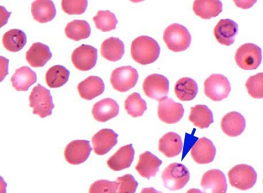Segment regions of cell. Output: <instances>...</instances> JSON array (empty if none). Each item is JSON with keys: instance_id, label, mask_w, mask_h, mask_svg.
Returning a JSON list of instances; mask_svg holds the SVG:
<instances>
[{"instance_id": "1", "label": "cell", "mask_w": 263, "mask_h": 193, "mask_svg": "<svg viewBox=\"0 0 263 193\" xmlns=\"http://www.w3.org/2000/svg\"><path fill=\"white\" fill-rule=\"evenodd\" d=\"M161 48L153 37L142 35L136 38L131 45V55L139 64L150 65L160 55Z\"/></svg>"}, {"instance_id": "2", "label": "cell", "mask_w": 263, "mask_h": 193, "mask_svg": "<svg viewBox=\"0 0 263 193\" xmlns=\"http://www.w3.org/2000/svg\"><path fill=\"white\" fill-rule=\"evenodd\" d=\"M163 40L171 51L181 52L188 49L191 44L192 36L185 27L173 24L164 30Z\"/></svg>"}, {"instance_id": "3", "label": "cell", "mask_w": 263, "mask_h": 193, "mask_svg": "<svg viewBox=\"0 0 263 193\" xmlns=\"http://www.w3.org/2000/svg\"><path fill=\"white\" fill-rule=\"evenodd\" d=\"M30 107L33 108L32 113L41 118L52 115L54 108L52 96L50 91L41 85H37L32 89L29 96Z\"/></svg>"}, {"instance_id": "4", "label": "cell", "mask_w": 263, "mask_h": 193, "mask_svg": "<svg viewBox=\"0 0 263 193\" xmlns=\"http://www.w3.org/2000/svg\"><path fill=\"white\" fill-rule=\"evenodd\" d=\"M161 179L164 187L171 190L183 189L190 180L189 169L184 165L173 163L164 169Z\"/></svg>"}, {"instance_id": "5", "label": "cell", "mask_w": 263, "mask_h": 193, "mask_svg": "<svg viewBox=\"0 0 263 193\" xmlns=\"http://www.w3.org/2000/svg\"><path fill=\"white\" fill-rule=\"evenodd\" d=\"M228 175L230 185L241 190H249L254 187L257 179L255 170L247 164L237 165L232 167Z\"/></svg>"}, {"instance_id": "6", "label": "cell", "mask_w": 263, "mask_h": 193, "mask_svg": "<svg viewBox=\"0 0 263 193\" xmlns=\"http://www.w3.org/2000/svg\"><path fill=\"white\" fill-rule=\"evenodd\" d=\"M262 50L253 43H246L239 47L235 55L237 66L241 69H257L262 62Z\"/></svg>"}, {"instance_id": "7", "label": "cell", "mask_w": 263, "mask_h": 193, "mask_svg": "<svg viewBox=\"0 0 263 193\" xmlns=\"http://www.w3.org/2000/svg\"><path fill=\"white\" fill-rule=\"evenodd\" d=\"M231 85L227 77L221 74H212L204 83V91L211 100L219 102L228 98Z\"/></svg>"}, {"instance_id": "8", "label": "cell", "mask_w": 263, "mask_h": 193, "mask_svg": "<svg viewBox=\"0 0 263 193\" xmlns=\"http://www.w3.org/2000/svg\"><path fill=\"white\" fill-rule=\"evenodd\" d=\"M139 74L136 68L126 66L116 68L110 77V83L115 90L126 92L133 88L138 83Z\"/></svg>"}, {"instance_id": "9", "label": "cell", "mask_w": 263, "mask_h": 193, "mask_svg": "<svg viewBox=\"0 0 263 193\" xmlns=\"http://www.w3.org/2000/svg\"><path fill=\"white\" fill-rule=\"evenodd\" d=\"M169 85V81L165 76L154 73L145 78L143 90L149 98L159 101L167 96Z\"/></svg>"}, {"instance_id": "10", "label": "cell", "mask_w": 263, "mask_h": 193, "mask_svg": "<svg viewBox=\"0 0 263 193\" xmlns=\"http://www.w3.org/2000/svg\"><path fill=\"white\" fill-rule=\"evenodd\" d=\"M71 60L78 70L83 72L90 70L97 63L98 50L91 45H81L72 52Z\"/></svg>"}, {"instance_id": "11", "label": "cell", "mask_w": 263, "mask_h": 193, "mask_svg": "<svg viewBox=\"0 0 263 193\" xmlns=\"http://www.w3.org/2000/svg\"><path fill=\"white\" fill-rule=\"evenodd\" d=\"M92 150L89 141L76 140L70 142L66 147L65 159L70 164L79 165L87 161Z\"/></svg>"}, {"instance_id": "12", "label": "cell", "mask_w": 263, "mask_h": 193, "mask_svg": "<svg viewBox=\"0 0 263 193\" xmlns=\"http://www.w3.org/2000/svg\"><path fill=\"white\" fill-rule=\"evenodd\" d=\"M184 110L183 105L176 103L171 98H166L159 101L158 114L163 123L174 124L183 118Z\"/></svg>"}, {"instance_id": "13", "label": "cell", "mask_w": 263, "mask_h": 193, "mask_svg": "<svg viewBox=\"0 0 263 193\" xmlns=\"http://www.w3.org/2000/svg\"><path fill=\"white\" fill-rule=\"evenodd\" d=\"M191 155L197 164H210L216 157V148L211 140L203 137L197 140L192 147Z\"/></svg>"}, {"instance_id": "14", "label": "cell", "mask_w": 263, "mask_h": 193, "mask_svg": "<svg viewBox=\"0 0 263 193\" xmlns=\"http://www.w3.org/2000/svg\"><path fill=\"white\" fill-rule=\"evenodd\" d=\"M118 134L112 129H102L92 138L93 149L98 156H104L118 143Z\"/></svg>"}, {"instance_id": "15", "label": "cell", "mask_w": 263, "mask_h": 193, "mask_svg": "<svg viewBox=\"0 0 263 193\" xmlns=\"http://www.w3.org/2000/svg\"><path fill=\"white\" fill-rule=\"evenodd\" d=\"M201 187L204 192L211 190L213 193H225L227 191V182L224 174L218 169L206 171L202 177Z\"/></svg>"}, {"instance_id": "16", "label": "cell", "mask_w": 263, "mask_h": 193, "mask_svg": "<svg viewBox=\"0 0 263 193\" xmlns=\"http://www.w3.org/2000/svg\"><path fill=\"white\" fill-rule=\"evenodd\" d=\"M238 25L233 20L222 19L214 28V36L220 44L232 45L234 43L235 38L238 32Z\"/></svg>"}, {"instance_id": "17", "label": "cell", "mask_w": 263, "mask_h": 193, "mask_svg": "<svg viewBox=\"0 0 263 193\" xmlns=\"http://www.w3.org/2000/svg\"><path fill=\"white\" fill-rule=\"evenodd\" d=\"M135 150L133 144L121 147L107 161L108 166L115 171L128 168L135 159Z\"/></svg>"}, {"instance_id": "18", "label": "cell", "mask_w": 263, "mask_h": 193, "mask_svg": "<svg viewBox=\"0 0 263 193\" xmlns=\"http://www.w3.org/2000/svg\"><path fill=\"white\" fill-rule=\"evenodd\" d=\"M120 112V106L110 98L103 99L93 105L92 114L96 121L105 123L116 118Z\"/></svg>"}, {"instance_id": "19", "label": "cell", "mask_w": 263, "mask_h": 193, "mask_svg": "<svg viewBox=\"0 0 263 193\" xmlns=\"http://www.w3.org/2000/svg\"><path fill=\"white\" fill-rule=\"evenodd\" d=\"M105 86L102 79L98 76H90L78 85V91L83 100L90 101L102 95Z\"/></svg>"}, {"instance_id": "20", "label": "cell", "mask_w": 263, "mask_h": 193, "mask_svg": "<svg viewBox=\"0 0 263 193\" xmlns=\"http://www.w3.org/2000/svg\"><path fill=\"white\" fill-rule=\"evenodd\" d=\"M222 131L227 136L235 137L243 133L246 128V121L241 113L232 111L222 118L221 122Z\"/></svg>"}, {"instance_id": "21", "label": "cell", "mask_w": 263, "mask_h": 193, "mask_svg": "<svg viewBox=\"0 0 263 193\" xmlns=\"http://www.w3.org/2000/svg\"><path fill=\"white\" fill-rule=\"evenodd\" d=\"M183 148L181 137L174 132H168L159 139V150L168 158L179 156Z\"/></svg>"}, {"instance_id": "22", "label": "cell", "mask_w": 263, "mask_h": 193, "mask_svg": "<svg viewBox=\"0 0 263 193\" xmlns=\"http://www.w3.org/2000/svg\"><path fill=\"white\" fill-rule=\"evenodd\" d=\"M50 48L42 43H35L26 53V60L31 67L42 68L51 59Z\"/></svg>"}, {"instance_id": "23", "label": "cell", "mask_w": 263, "mask_h": 193, "mask_svg": "<svg viewBox=\"0 0 263 193\" xmlns=\"http://www.w3.org/2000/svg\"><path fill=\"white\" fill-rule=\"evenodd\" d=\"M161 164L160 159L151 152L145 151L140 155L136 169L141 177L150 179L151 177L156 176Z\"/></svg>"}, {"instance_id": "24", "label": "cell", "mask_w": 263, "mask_h": 193, "mask_svg": "<svg viewBox=\"0 0 263 193\" xmlns=\"http://www.w3.org/2000/svg\"><path fill=\"white\" fill-rule=\"evenodd\" d=\"M33 18L40 24L52 21L57 15L55 5L51 0H37L31 6Z\"/></svg>"}, {"instance_id": "25", "label": "cell", "mask_w": 263, "mask_h": 193, "mask_svg": "<svg viewBox=\"0 0 263 193\" xmlns=\"http://www.w3.org/2000/svg\"><path fill=\"white\" fill-rule=\"evenodd\" d=\"M193 11L196 16L203 20L217 17L222 11V4L219 0H196L194 2Z\"/></svg>"}, {"instance_id": "26", "label": "cell", "mask_w": 263, "mask_h": 193, "mask_svg": "<svg viewBox=\"0 0 263 193\" xmlns=\"http://www.w3.org/2000/svg\"><path fill=\"white\" fill-rule=\"evenodd\" d=\"M125 54V45L118 37H111L103 42L101 47V54L109 62H116L120 60Z\"/></svg>"}, {"instance_id": "27", "label": "cell", "mask_w": 263, "mask_h": 193, "mask_svg": "<svg viewBox=\"0 0 263 193\" xmlns=\"http://www.w3.org/2000/svg\"><path fill=\"white\" fill-rule=\"evenodd\" d=\"M11 81L17 91H28L30 86L36 83L37 75L29 67H22L16 70Z\"/></svg>"}, {"instance_id": "28", "label": "cell", "mask_w": 263, "mask_h": 193, "mask_svg": "<svg viewBox=\"0 0 263 193\" xmlns=\"http://www.w3.org/2000/svg\"><path fill=\"white\" fill-rule=\"evenodd\" d=\"M189 121L199 129L208 128L214 123L213 113L206 105H196L191 108Z\"/></svg>"}, {"instance_id": "29", "label": "cell", "mask_w": 263, "mask_h": 193, "mask_svg": "<svg viewBox=\"0 0 263 193\" xmlns=\"http://www.w3.org/2000/svg\"><path fill=\"white\" fill-rule=\"evenodd\" d=\"M174 91L179 100L191 101L196 98L198 93V85L191 78H181L177 81L174 86Z\"/></svg>"}, {"instance_id": "30", "label": "cell", "mask_w": 263, "mask_h": 193, "mask_svg": "<svg viewBox=\"0 0 263 193\" xmlns=\"http://www.w3.org/2000/svg\"><path fill=\"white\" fill-rule=\"evenodd\" d=\"M27 35L20 29H12L5 33L2 43L9 52H17L24 48L27 43Z\"/></svg>"}, {"instance_id": "31", "label": "cell", "mask_w": 263, "mask_h": 193, "mask_svg": "<svg viewBox=\"0 0 263 193\" xmlns=\"http://www.w3.org/2000/svg\"><path fill=\"white\" fill-rule=\"evenodd\" d=\"M65 32L66 36L70 40L79 42L90 36L91 29L87 22L75 20L67 25Z\"/></svg>"}, {"instance_id": "32", "label": "cell", "mask_w": 263, "mask_h": 193, "mask_svg": "<svg viewBox=\"0 0 263 193\" xmlns=\"http://www.w3.org/2000/svg\"><path fill=\"white\" fill-rule=\"evenodd\" d=\"M69 77V70L63 66L55 65L47 70L45 74V81L50 88H58L67 83Z\"/></svg>"}, {"instance_id": "33", "label": "cell", "mask_w": 263, "mask_h": 193, "mask_svg": "<svg viewBox=\"0 0 263 193\" xmlns=\"http://www.w3.org/2000/svg\"><path fill=\"white\" fill-rule=\"evenodd\" d=\"M125 109L128 115L133 118H138L143 115L147 109L145 100H143L140 94L137 92L132 93L125 101Z\"/></svg>"}, {"instance_id": "34", "label": "cell", "mask_w": 263, "mask_h": 193, "mask_svg": "<svg viewBox=\"0 0 263 193\" xmlns=\"http://www.w3.org/2000/svg\"><path fill=\"white\" fill-rule=\"evenodd\" d=\"M93 20L96 28L103 32L115 30L118 23L115 14L110 11H98Z\"/></svg>"}, {"instance_id": "35", "label": "cell", "mask_w": 263, "mask_h": 193, "mask_svg": "<svg viewBox=\"0 0 263 193\" xmlns=\"http://www.w3.org/2000/svg\"><path fill=\"white\" fill-rule=\"evenodd\" d=\"M246 86L248 93L254 99L263 98V73L251 76L247 80Z\"/></svg>"}, {"instance_id": "36", "label": "cell", "mask_w": 263, "mask_h": 193, "mask_svg": "<svg viewBox=\"0 0 263 193\" xmlns=\"http://www.w3.org/2000/svg\"><path fill=\"white\" fill-rule=\"evenodd\" d=\"M87 7V0H63L62 2L63 11L69 15L83 14Z\"/></svg>"}, {"instance_id": "37", "label": "cell", "mask_w": 263, "mask_h": 193, "mask_svg": "<svg viewBox=\"0 0 263 193\" xmlns=\"http://www.w3.org/2000/svg\"><path fill=\"white\" fill-rule=\"evenodd\" d=\"M119 182H110L107 180H98L93 183L89 189L90 193H115L117 192Z\"/></svg>"}, {"instance_id": "38", "label": "cell", "mask_w": 263, "mask_h": 193, "mask_svg": "<svg viewBox=\"0 0 263 193\" xmlns=\"http://www.w3.org/2000/svg\"><path fill=\"white\" fill-rule=\"evenodd\" d=\"M116 181L119 182L118 193H135L138 187V182L130 174L118 177Z\"/></svg>"}, {"instance_id": "39", "label": "cell", "mask_w": 263, "mask_h": 193, "mask_svg": "<svg viewBox=\"0 0 263 193\" xmlns=\"http://www.w3.org/2000/svg\"><path fill=\"white\" fill-rule=\"evenodd\" d=\"M1 81L8 74L9 60L1 56Z\"/></svg>"}, {"instance_id": "40", "label": "cell", "mask_w": 263, "mask_h": 193, "mask_svg": "<svg viewBox=\"0 0 263 193\" xmlns=\"http://www.w3.org/2000/svg\"><path fill=\"white\" fill-rule=\"evenodd\" d=\"M11 12L6 11L5 7L1 6V27L4 26L11 16Z\"/></svg>"}]
</instances>
